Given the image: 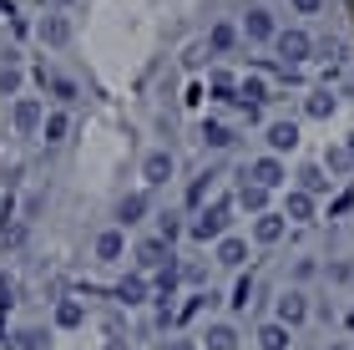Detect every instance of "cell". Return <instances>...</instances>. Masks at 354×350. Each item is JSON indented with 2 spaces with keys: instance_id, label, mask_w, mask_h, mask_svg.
<instances>
[{
  "instance_id": "1",
  "label": "cell",
  "mask_w": 354,
  "mask_h": 350,
  "mask_svg": "<svg viewBox=\"0 0 354 350\" xmlns=\"http://www.w3.org/2000/svg\"><path fill=\"white\" fill-rule=\"evenodd\" d=\"M223 229H228V203H213V209H203V213L187 224V234L198 238V244H207V238H223Z\"/></svg>"
},
{
  "instance_id": "2",
  "label": "cell",
  "mask_w": 354,
  "mask_h": 350,
  "mask_svg": "<svg viewBox=\"0 0 354 350\" xmlns=\"http://www.w3.org/2000/svg\"><path fill=\"white\" fill-rule=\"evenodd\" d=\"M137 264H142V274H147V269L162 274L167 264H177V254H172L167 238H142V244H137Z\"/></svg>"
},
{
  "instance_id": "3",
  "label": "cell",
  "mask_w": 354,
  "mask_h": 350,
  "mask_svg": "<svg viewBox=\"0 0 354 350\" xmlns=\"http://www.w3.org/2000/svg\"><path fill=\"white\" fill-rule=\"evenodd\" d=\"M304 320H309V295H304V290H283L279 295V325L299 330Z\"/></svg>"
},
{
  "instance_id": "4",
  "label": "cell",
  "mask_w": 354,
  "mask_h": 350,
  "mask_svg": "<svg viewBox=\"0 0 354 350\" xmlns=\"http://www.w3.org/2000/svg\"><path fill=\"white\" fill-rule=\"evenodd\" d=\"M273 46H279V56H283V67H299V61H304V56H309V51H314V41H309V36H304V30H279V41H273Z\"/></svg>"
},
{
  "instance_id": "5",
  "label": "cell",
  "mask_w": 354,
  "mask_h": 350,
  "mask_svg": "<svg viewBox=\"0 0 354 350\" xmlns=\"http://www.w3.org/2000/svg\"><path fill=\"white\" fill-rule=\"evenodd\" d=\"M248 183H259V188H268V193H273V188L283 183V163H279V157H259V163L248 168Z\"/></svg>"
},
{
  "instance_id": "6",
  "label": "cell",
  "mask_w": 354,
  "mask_h": 350,
  "mask_svg": "<svg viewBox=\"0 0 354 350\" xmlns=\"http://www.w3.org/2000/svg\"><path fill=\"white\" fill-rule=\"evenodd\" d=\"M283 218H288V224H309V218H314V193L294 188V193H288V203H283Z\"/></svg>"
},
{
  "instance_id": "7",
  "label": "cell",
  "mask_w": 354,
  "mask_h": 350,
  "mask_svg": "<svg viewBox=\"0 0 354 350\" xmlns=\"http://www.w3.org/2000/svg\"><path fill=\"white\" fill-rule=\"evenodd\" d=\"M283 229H288V218H283V213H263V218H253V238H259V244H279Z\"/></svg>"
},
{
  "instance_id": "8",
  "label": "cell",
  "mask_w": 354,
  "mask_h": 350,
  "mask_svg": "<svg viewBox=\"0 0 354 350\" xmlns=\"http://www.w3.org/2000/svg\"><path fill=\"white\" fill-rule=\"evenodd\" d=\"M243 30H248L253 41H279V36H273V15H268L263 6H253V10L243 15Z\"/></svg>"
},
{
  "instance_id": "9",
  "label": "cell",
  "mask_w": 354,
  "mask_h": 350,
  "mask_svg": "<svg viewBox=\"0 0 354 350\" xmlns=\"http://www.w3.org/2000/svg\"><path fill=\"white\" fill-rule=\"evenodd\" d=\"M268 148L273 152H294L299 148V127L294 122H268Z\"/></svg>"
},
{
  "instance_id": "10",
  "label": "cell",
  "mask_w": 354,
  "mask_h": 350,
  "mask_svg": "<svg viewBox=\"0 0 354 350\" xmlns=\"http://www.w3.org/2000/svg\"><path fill=\"white\" fill-rule=\"evenodd\" d=\"M15 127H21V132H36V127H46L36 97H21V102H15Z\"/></svg>"
},
{
  "instance_id": "11",
  "label": "cell",
  "mask_w": 354,
  "mask_h": 350,
  "mask_svg": "<svg viewBox=\"0 0 354 350\" xmlns=\"http://www.w3.org/2000/svg\"><path fill=\"white\" fill-rule=\"evenodd\" d=\"M142 178H147L152 188L172 178V152H147V163H142Z\"/></svg>"
},
{
  "instance_id": "12",
  "label": "cell",
  "mask_w": 354,
  "mask_h": 350,
  "mask_svg": "<svg viewBox=\"0 0 354 350\" xmlns=\"http://www.w3.org/2000/svg\"><path fill=\"white\" fill-rule=\"evenodd\" d=\"M117 299H122L127 310H132V305H147V279H142V274H127V279L117 284Z\"/></svg>"
},
{
  "instance_id": "13",
  "label": "cell",
  "mask_w": 354,
  "mask_h": 350,
  "mask_svg": "<svg viewBox=\"0 0 354 350\" xmlns=\"http://www.w3.org/2000/svg\"><path fill=\"white\" fill-rule=\"evenodd\" d=\"M238 203H243L248 213H259V218H263V213H268V188H259V183H248V178H243V188H238Z\"/></svg>"
},
{
  "instance_id": "14",
  "label": "cell",
  "mask_w": 354,
  "mask_h": 350,
  "mask_svg": "<svg viewBox=\"0 0 354 350\" xmlns=\"http://www.w3.org/2000/svg\"><path fill=\"white\" fill-rule=\"evenodd\" d=\"M41 41H46V46H66V41H71L66 15H46V21H41Z\"/></svg>"
},
{
  "instance_id": "15",
  "label": "cell",
  "mask_w": 354,
  "mask_h": 350,
  "mask_svg": "<svg viewBox=\"0 0 354 350\" xmlns=\"http://www.w3.org/2000/svg\"><path fill=\"white\" fill-rule=\"evenodd\" d=\"M122 249H127V238H122V229H106V234H96V259H122Z\"/></svg>"
},
{
  "instance_id": "16",
  "label": "cell",
  "mask_w": 354,
  "mask_h": 350,
  "mask_svg": "<svg viewBox=\"0 0 354 350\" xmlns=\"http://www.w3.org/2000/svg\"><path fill=\"white\" fill-rule=\"evenodd\" d=\"M243 259H248V244H243V238H218V264H223V269H238Z\"/></svg>"
},
{
  "instance_id": "17",
  "label": "cell",
  "mask_w": 354,
  "mask_h": 350,
  "mask_svg": "<svg viewBox=\"0 0 354 350\" xmlns=\"http://www.w3.org/2000/svg\"><path fill=\"white\" fill-rule=\"evenodd\" d=\"M56 325H61V330H76V325H86V310H82V299H61V305H56Z\"/></svg>"
},
{
  "instance_id": "18",
  "label": "cell",
  "mask_w": 354,
  "mask_h": 350,
  "mask_svg": "<svg viewBox=\"0 0 354 350\" xmlns=\"http://www.w3.org/2000/svg\"><path fill=\"white\" fill-rule=\"evenodd\" d=\"M142 213H147V193H127L117 203V218L122 224H142Z\"/></svg>"
},
{
  "instance_id": "19",
  "label": "cell",
  "mask_w": 354,
  "mask_h": 350,
  "mask_svg": "<svg viewBox=\"0 0 354 350\" xmlns=\"http://www.w3.org/2000/svg\"><path fill=\"white\" fill-rule=\"evenodd\" d=\"M259 345L263 350H288V325H279V320L259 325Z\"/></svg>"
},
{
  "instance_id": "20",
  "label": "cell",
  "mask_w": 354,
  "mask_h": 350,
  "mask_svg": "<svg viewBox=\"0 0 354 350\" xmlns=\"http://www.w3.org/2000/svg\"><path fill=\"white\" fill-rule=\"evenodd\" d=\"M207 350H238V330L233 325H207Z\"/></svg>"
},
{
  "instance_id": "21",
  "label": "cell",
  "mask_w": 354,
  "mask_h": 350,
  "mask_svg": "<svg viewBox=\"0 0 354 350\" xmlns=\"http://www.w3.org/2000/svg\"><path fill=\"white\" fill-rule=\"evenodd\" d=\"M41 345H46V330H36V325H26V330L10 335V350H41Z\"/></svg>"
},
{
  "instance_id": "22",
  "label": "cell",
  "mask_w": 354,
  "mask_h": 350,
  "mask_svg": "<svg viewBox=\"0 0 354 350\" xmlns=\"http://www.w3.org/2000/svg\"><path fill=\"white\" fill-rule=\"evenodd\" d=\"M203 142L207 148H233V132L223 122H203Z\"/></svg>"
},
{
  "instance_id": "23",
  "label": "cell",
  "mask_w": 354,
  "mask_h": 350,
  "mask_svg": "<svg viewBox=\"0 0 354 350\" xmlns=\"http://www.w3.org/2000/svg\"><path fill=\"white\" fill-rule=\"evenodd\" d=\"M299 188H304V193H324V188H329V178H324V168H314V163H309V168L299 173Z\"/></svg>"
},
{
  "instance_id": "24",
  "label": "cell",
  "mask_w": 354,
  "mask_h": 350,
  "mask_svg": "<svg viewBox=\"0 0 354 350\" xmlns=\"http://www.w3.org/2000/svg\"><path fill=\"white\" fill-rule=\"evenodd\" d=\"M233 310H248L253 305V274H238V284H233V299H228Z\"/></svg>"
},
{
  "instance_id": "25",
  "label": "cell",
  "mask_w": 354,
  "mask_h": 350,
  "mask_svg": "<svg viewBox=\"0 0 354 350\" xmlns=\"http://www.w3.org/2000/svg\"><path fill=\"white\" fill-rule=\"evenodd\" d=\"M324 168H329V173H349V168H354V152H349V148H329Z\"/></svg>"
},
{
  "instance_id": "26",
  "label": "cell",
  "mask_w": 354,
  "mask_h": 350,
  "mask_svg": "<svg viewBox=\"0 0 354 350\" xmlns=\"http://www.w3.org/2000/svg\"><path fill=\"white\" fill-rule=\"evenodd\" d=\"M304 112H309V117H329L334 112V97H329V91H314V97L304 102Z\"/></svg>"
},
{
  "instance_id": "27",
  "label": "cell",
  "mask_w": 354,
  "mask_h": 350,
  "mask_svg": "<svg viewBox=\"0 0 354 350\" xmlns=\"http://www.w3.org/2000/svg\"><path fill=\"white\" fill-rule=\"evenodd\" d=\"M15 87H21V67H15V61H6V67H0V97H10Z\"/></svg>"
},
{
  "instance_id": "28",
  "label": "cell",
  "mask_w": 354,
  "mask_h": 350,
  "mask_svg": "<svg viewBox=\"0 0 354 350\" xmlns=\"http://www.w3.org/2000/svg\"><path fill=\"white\" fill-rule=\"evenodd\" d=\"M233 41H238V30H233V26H213V36H207V46H213V51H228Z\"/></svg>"
},
{
  "instance_id": "29",
  "label": "cell",
  "mask_w": 354,
  "mask_h": 350,
  "mask_svg": "<svg viewBox=\"0 0 354 350\" xmlns=\"http://www.w3.org/2000/svg\"><path fill=\"white\" fill-rule=\"evenodd\" d=\"M41 137H46V142H61V137H66V117L51 112V117H46V127H41Z\"/></svg>"
},
{
  "instance_id": "30",
  "label": "cell",
  "mask_w": 354,
  "mask_h": 350,
  "mask_svg": "<svg viewBox=\"0 0 354 350\" xmlns=\"http://www.w3.org/2000/svg\"><path fill=\"white\" fill-rule=\"evenodd\" d=\"M51 97H56V102H76V82H66V76H51Z\"/></svg>"
},
{
  "instance_id": "31",
  "label": "cell",
  "mask_w": 354,
  "mask_h": 350,
  "mask_svg": "<svg viewBox=\"0 0 354 350\" xmlns=\"http://www.w3.org/2000/svg\"><path fill=\"white\" fill-rule=\"evenodd\" d=\"M213 97H218V102H233V76H228V71L213 76Z\"/></svg>"
},
{
  "instance_id": "32",
  "label": "cell",
  "mask_w": 354,
  "mask_h": 350,
  "mask_svg": "<svg viewBox=\"0 0 354 350\" xmlns=\"http://www.w3.org/2000/svg\"><path fill=\"white\" fill-rule=\"evenodd\" d=\"M177 234H183L177 218H162V224H157V238H167V244H177Z\"/></svg>"
},
{
  "instance_id": "33",
  "label": "cell",
  "mask_w": 354,
  "mask_h": 350,
  "mask_svg": "<svg viewBox=\"0 0 354 350\" xmlns=\"http://www.w3.org/2000/svg\"><path fill=\"white\" fill-rule=\"evenodd\" d=\"M207 183H213V173H203V178H198V183L187 188V203H203V193H207Z\"/></svg>"
},
{
  "instance_id": "34",
  "label": "cell",
  "mask_w": 354,
  "mask_h": 350,
  "mask_svg": "<svg viewBox=\"0 0 354 350\" xmlns=\"http://www.w3.org/2000/svg\"><path fill=\"white\" fill-rule=\"evenodd\" d=\"M183 279H187V284H203L207 269H203V264H183Z\"/></svg>"
},
{
  "instance_id": "35",
  "label": "cell",
  "mask_w": 354,
  "mask_h": 350,
  "mask_svg": "<svg viewBox=\"0 0 354 350\" xmlns=\"http://www.w3.org/2000/svg\"><path fill=\"white\" fill-rule=\"evenodd\" d=\"M314 269H319L314 259H299V264H294V279H299V284H304V279H314Z\"/></svg>"
},
{
  "instance_id": "36",
  "label": "cell",
  "mask_w": 354,
  "mask_h": 350,
  "mask_svg": "<svg viewBox=\"0 0 354 350\" xmlns=\"http://www.w3.org/2000/svg\"><path fill=\"white\" fill-rule=\"evenodd\" d=\"M329 279H339V284L354 279V264H329Z\"/></svg>"
},
{
  "instance_id": "37",
  "label": "cell",
  "mask_w": 354,
  "mask_h": 350,
  "mask_svg": "<svg viewBox=\"0 0 354 350\" xmlns=\"http://www.w3.org/2000/svg\"><path fill=\"white\" fill-rule=\"evenodd\" d=\"M319 6H324V0H294V10H299V15H314Z\"/></svg>"
},
{
  "instance_id": "38",
  "label": "cell",
  "mask_w": 354,
  "mask_h": 350,
  "mask_svg": "<svg viewBox=\"0 0 354 350\" xmlns=\"http://www.w3.org/2000/svg\"><path fill=\"white\" fill-rule=\"evenodd\" d=\"M162 350H198V345H192V340H167Z\"/></svg>"
},
{
  "instance_id": "39",
  "label": "cell",
  "mask_w": 354,
  "mask_h": 350,
  "mask_svg": "<svg viewBox=\"0 0 354 350\" xmlns=\"http://www.w3.org/2000/svg\"><path fill=\"white\" fill-rule=\"evenodd\" d=\"M106 350H132V345H127V340H117V335H111V340H106Z\"/></svg>"
},
{
  "instance_id": "40",
  "label": "cell",
  "mask_w": 354,
  "mask_h": 350,
  "mask_svg": "<svg viewBox=\"0 0 354 350\" xmlns=\"http://www.w3.org/2000/svg\"><path fill=\"white\" fill-rule=\"evenodd\" d=\"M6 209H10V203H6V198H0V218H6Z\"/></svg>"
},
{
  "instance_id": "41",
  "label": "cell",
  "mask_w": 354,
  "mask_h": 350,
  "mask_svg": "<svg viewBox=\"0 0 354 350\" xmlns=\"http://www.w3.org/2000/svg\"><path fill=\"white\" fill-rule=\"evenodd\" d=\"M334 350H349V345H334Z\"/></svg>"
},
{
  "instance_id": "42",
  "label": "cell",
  "mask_w": 354,
  "mask_h": 350,
  "mask_svg": "<svg viewBox=\"0 0 354 350\" xmlns=\"http://www.w3.org/2000/svg\"><path fill=\"white\" fill-rule=\"evenodd\" d=\"M349 152H354V137H349Z\"/></svg>"
}]
</instances>
